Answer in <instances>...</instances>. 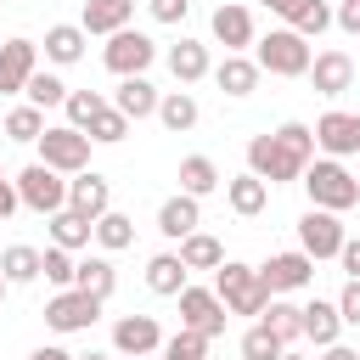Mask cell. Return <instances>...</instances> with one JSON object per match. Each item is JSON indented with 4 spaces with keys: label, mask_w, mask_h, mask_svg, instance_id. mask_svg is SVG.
Wrapping results in <instances>:
<instances>
[{
    "label": "cell",
    "mask_w": 360,
    "mask_h": 360,
    "mask_svg": "<svg viewBox=\"0 0 360 360\" xmlns=\"http://www.w3.org/2000/svg\"><path fill=\"white\" fill-rule=\"evenodd\" d=\"M6 292H11V281H6V270H0V304H6Z\"/></svg>",
    "instance_id": "52"
},
{
    "label": "cell",
    "mask_w": 360,
    "mask_h": 360,
    "mask_svg": "<svg viewBox=\"0 0 360 360\" xmlns=\"http://www.w3.org/2000/svg\"><path fill=\"white\" fill-rule=\"evenodd\" d=\"M225 202H231V214H242V219H253V214H264V202H270V186L248 169V174H231L225 180Z\"/></svg>",
    "instance_id": "21"
},
{
    "label": "cell",
    "mask_w": 360,
    "mask_h": 360,
    "mask_svg": "<svg viewBox=\"0 0 360 360\" xmlns=\"http://www.w3.org/2000/svg\"><path fill=\"white\" fill-rule=\"evenodd\" d=\"M17 202L34 208V214H56V208H68V180L45 163H28L17 174Z\"/></svg>",
    "instance_id": "8"
},
{
    "label": "cell",
    "mask_w": 360,
    "mask_h": 360,
    "mask_svg": "<svg viewBox=\"0 0 360 360\" xmlns=\"http://www.w3.org/2000/svg\"><path fill=\"white\" fill-rule=\"evenodd\" d=\"M22 202H17V180H6V169H0V219H11Z\"/></svg>",
    "instance_id": "47"
},
{
    "label": "cell",
    "mask_w": 360,
    "mask_h": 360,
    "mask_svg": "<svg viewBox=\"0 0 360 360\" xmlns=\"http://www.w3.org/2000/svg\"><path fill=\"white\" fill-rule=\"evenodd\" d=\"M28 360H73V354H68V349H56V343H45V349H34Z\"/></svg>",
    "instance_id": "50"
},
{
    "label": "cell",
    "mask_w": 360,
    "mask_h": 360,
    "mask_svg": "<svg viewBox=\"0 0 360 360\" xmlns=\"http://www.w3.org/2000/svg\"><path fill=\"white\" fill-rule=\"evenodd\" d=\"M315 146L326 152V158H354L360 152V112H326L321 124H315Z\"/></svg>",
    "instance_id": "13"
},
{
    "label": "cell",
    "mask_w": 360,
    "mask_h": 360,
    "mask_svg": "<svg viewBox=\"0 0 360 360\" xmlns=\"http://www.w3.org/2000/svg\"><path fill=\"white\" fill-rule=\"evenodd\" d=\"M0 129H6V141H22V146H34V141L45 135V112H39L34 101H28V107H11Z\"/></svg>",
    "instance_id": "35"
},
{
    "label": "cell",
    "mask_w": 360,
    "mask_h": 360,
    "mask_svg": "<svg viewBox=\"0 0 360 360\" xmlns=\"http://www.w3.org/2000/svg\"><path fill=\"white\" fill-rule=\"evenodd\" d=\"M298 6H304V0H264V11H270V17H292Z\"/></svg>",
    "instance_id": "49"
},
{
    "label": "cell",
    "mask_w": 360,
    "mask_h": 360,
    "mask_svg": "<svg viewBox=\"0 0 360 360\" xmlns=\"http://www.w3.org/2000/svg\"><path fill=\"white\" fill-rule=\"evenodd\" d=\"M202 225V208H197V197H186V191H174L163 208H158V231L169 236V242H180V236H191Z\"/></svg>",
    "instance_id": "22"
},
{
    "label": "cell",
    "mask_w": 360,
    "mask_h": 360,
    "mask_svg": "<svg viewBox=\"0 0 360 360\" xmlns=\"http://www.w3.org/2000/svg\"><path fill=\"white\" fill-rule=\"evenodd\" d=\"M112 107L135 124V118H152L158 112V90H152V79L146 73H129V79H118V90H112Z\"/></svg>",
    "instance_id": "19"
},
{
    "label": "cell",
    "mask_w": 360,
    "mask_h": 360,
    "mask_svg": "<svg viewBox=\"0 0 360 360\" xmlns=\"http://www.w3.org/2000/svg\"><path fill=\"white\" fill-rule=\"evenodd\" d=\"M298 248L321 264V259H338V248H343V219L332 214V208H309L304 219H298Z\"/></svg>",
    "instance_id": "10"
},
{
    "label": "cell",
    "mask_w": 360,
    "mask_h": 360,
    "mask_svg": "<svg viewBox=\"0 0 360 360\" xmlns=\"http://www.w3.org/2000/svg\"><path fill=\"white\" fill-rule=\"evenodd\" d=\"M34 146H39V163H45V169H56V174H79V169H90V135H84V129H73V124L45 129Z\"/></svg>",
    "instance_id": "6"
},
{
    "label": "cell",
    "mask_w": 360,
    "mask_h": 360,
    "mask_svg": "<svg viewBox=\"0 0 360 360\" xmlns=\"http://www.w3.org/2000/svg\"><path fill=\"white\" fill-rule=\"evenodd\" d=\"M332 22H338L343 34H354V39H360V0H338V11H332Z\"/></svg>",
    "instance_id": "44"
},
{
    "label": "cell",
    "mask_w": 360,
    "mask_h": 360,
    "mask_svg": "<svg viewBox=\"0 0 360 360\" xmlns=\"http://www.w3.org/2000/svg\"><path fill=\"white\" fill-rule=\"evenodd\" d=\"M39 276H45V281L62 292V287H73V276H79V259H73L68 248H56V242H51V248L39 253Z\"/></svg>",
    "instance_id": "37"
},
{
    "label": "cell",
    "mask_w": 360,
    "mask_h": 360,
    "mask_svg": "<svg viewBox=\"0 0 360 360\" xmlns=\"http://www.w3.org/2000/svg\"><path fill=\"white\" fill-rule=\"evenodd\" d=\"M124 135H129V118H124V112L107 101V107L96 112V124H90V141H101V146H118Z\"/></svg>",
    "instance_id": "41"
},
{
    "label": "cell",
    "mask_w": 360,
    "mask_h": 360,
    "mask_svg": "<svg viewBox=\"0 0 360 360\" xmlns=\"http://www.w3.org/2000/svg\"><path fill=\"white\" fill-rule=\"evenodd\" d=\"M219 259H225V242L219 236H208V231L180 236V264L186 270H219Z\"/></svg>",
    "instance_id": "32"
},
{
    "label": "cell",
    "mask_w": 360,
    "mask_h": 360,
    "mask_svg": "<svg viewBox=\"0 0 360 360\" xmlns=\"http://www.w3.org/2000/svg\"><path fill=\"white\" fill-rule=\"evenodd\" d=\"M73 360H112V354H96V349H90V354H73Z\"/></svg>",
    "instance_id": "51"
},
{
    "label": "cell",
    "mask_w": 360,
    "mask_h": 360,
    "mask_svg": "<svg viewBox=\"0 0 360 360\" xmlns=\"http://www.w3.org/2000/svg\"><path fill=\"white\" fill-rule=\"evenodd\" d=\"M304 191H309V208H332V214H349L360 202V180L338 163V158H309L304 163Z\"/></svg>",
    "instance_id": "1"
},
{
    "label": "cell",
    "mask_w": 360,
    "mask_h": 360,
    "mask_svg": "<svg viewBox=\"0 0 360 360\" xmlns=\"http://www.w3.org/2000/svg\"><path fill=\"white\" fill-rule=\"evenodd\" d=\"M174 298H180V326H186V332H197V338H208V343H214V338H225L231 309L219 304V292H214V287H191V281H186Z\"/></svg>",
    "instance_id": "5"
},
{
    "label": "cell",
    "mask_w": 360,
    "mask_h": 360,
    "mask_svg": "<svg viewBox=\"0 0 360 360\" xmlns=\"http://www.w3.org/2000/svg\"><path fill=\"white\" fill-rule=\"evenodd\" d=\"M208 73H214V84H219L225 96H253V90H259V62L242 56V51H225V62L208 68Z\"/></svg>",
    "instance_id": "18"
},
{
    "label": "cell",
    "mask_w": 360,
    "mask_h": 360,
    "mask_svg": "<svg viewBox=\"0 0 360 360\" xmlns=\"http://www.w3.org/2000/svg\"><path fill=\"white\" fill-rule=\"evenodd\" d=\"M0 270H6V281H11V287H22V281H39V248H28V242H11V248L0 253Z\"/></svg>",
    "instance_id": "34"
},
{
    "label": "cell",
    "mask_w": 360,
    "mask_h": 360,
    "mask_svg": "<svg viewBox=\"0 0 360 360\" xmlns=\"http://www.w3.org/2000/svg\"><path fill=\"white\" fill-rule=\"evenodd\" d=\"M73 287H84L90 298H112V287H118V270H112V259L107 253H90V259H79V276H73Z\"/></svg>",
    "instance_id": "29"
},
{
    "label": "cell",
    "mask_w": 360,
    "mask_h": 360,
    "mask_svg": "<svg viewBox=\"0 0 360 360\" xmlns=\"http://www.w3.org/2000/svg\"><path fill=\"white\" fill-rule=\"evenodd\" d=\"M129 17H135V0H84L79 28L84 34H118V28H129Z\"/></svg>",
    "instance_id": "20"
},
{
    "label": "cell",
    "mask_w": 360,
    "mask_h": 360,
    "mask_svg": "<svg viewBox=\"0 0 360 360\" xmlns=\"http://www.w3.org/2000/svg\"><path fill=\"white\" fill-rule=\"evenodd\" d=\"M214 39L225 45V51H248L253 45V11L248 6H236V0H225V6H214Z\"/></svg>",
    "instance_id": "17"
},
{
    "label": "cell",
    "mask_w": 360,
    "mask_h": 360,
    "mask_svg": "<svg viewBox=\"0 0 360 360\" xmlns=\"http://www.w3.org/2000/svg\"><path fill=\"white\" fill-rule=\"evenodd\" d=\"M208 45L202 39H180V45H169V73L180 79V84H197V79H208Z\"/></svg>",
    "instance_id": "25"
},
{
    "label": "cell",
    "mask_w": 360,
    "mask_h": 360,
    "mask_svg": "<svg viewBox=\"0 0 360 360\" xmlns=\"http://www.w3.org/2000/svg\"><path fill=\"white\" fill-rule=\"evenodd\" d=\"M338 332H343L338 304H332V298H309V304H304V338H309L315 349H326V343H338Z\"/></svg>",
    "instance_id": "23"
},
{
    "label": "cell",
    "mask_w": 360,
    "mask_h": 360,
    "mask_svg": "<svg viewBox=\"0 0 360 360\" xmlns=\"http://www.w3.org/2000/svg\"><path fill=\"white\" fill-rule=\"evenodd\" d=\"M338 264L360 281V236H343V248H338Z\"/></svg>",
    "instance_id": "46"
},
{
    "label": "cell",
    "mask_w": 360,
    "mask_h": 360,
    "mask_svg": "<svg viewBox=\"0 0 360 360\" xmlns=\"http://www.w3.org/2000/svg\"><path fill=\"white\" fill-rule=\"evenodd\" d=\"M248 169H253L264 186H287V180L304 174V158H298L281 135H253V141H248Z\"/></svg>",
    "instance_id": "4"
},
{
    "label": "cell",
    "mask_w": 360,
    "mask_h": 360,
    "mask_svg": "<svg viewBox=\"0 0 360 360\" xmlns=\"http://www.w3.org/2000/svg\"><path fill=\"white\" fill-rule=\"evenodd\" d=\"M281 349H287V343H281L264 321H253V326L242 332V360H281Z\"/></svg>",
    "instance_id": "39"
},
{
    "label": "cell",
    "mask_w": 360,
    "mask_h": 360,
    "mask_svg": "<svg viewBox=\"0 0 360 360\" xmlns=\"http://www.w3.org/2000/svg\"><path fill=\"white\" fill-rule=\"evenodd\" d=\"M101 62H107L118 79H129V73H146V68L158 62V39H146L141 28H118V34H107V51H101Z\"/></svg>",
    "instance_id": "7"
},
{
    "label": "cell",
    "mask_w": 360,
    "mask_h": 360,
    "mask_svg": "<svg viewBox=\"0 0 360 360\" xmlns=\"http://www.w3.org/2000/svg\"><path fill=\"white\" fill-rule=\"evenodd\" d=\"M96 315H101V298H90L84 287H62L45 304V326L51 332H84V326H96Z\"/></svg>",
    "instance_id": "9"
},
{
    "label": "cell",
    "mask_w": 360,
    "mask_h": 360,
    "mask_svg": "<svg viewBox=\"0 0 360 360\" xmlns=\"http://www.w3.org/2000/svg\"><path fill=\"white\" fill-rule=\"evenodd\" d=\"M51 242L68 248V253H79V248L96 242V219H84V214H73V208H56V214H51Z\"/></svg>",
    "instance_id": "27"
},
{
    "label": "cell",
    "mask_w": 360,
    "mask_h": 360,
    "mask_svg": "<svg viewBox=\"0 0 360 360\" xmlns=\"http://www.w3.org/2000/svg\"><path fill=\"white\" fill-rule=\"evenodd\" d=\"M309 84H315V96H343V90L354 84L349 51H315V56H309Z\"/></svg>",
    "instance_id": "16"
},
{
    "label": "cell",
    "mask_w": 360,
    "mask_h": 360,
    "mask_svg": "<svg viewBox=\"0 0 360 360\" xmlns=\"http://www.w3.org/2000/svg\"><path fill=\"white\" fill-rule=\"evenodd\" d=\"M259 321H264V326H270L287 349L304 338V304H287V292H276V298L264 304V315H259Z\"/></svg>",
    "instance_id": "28"
},
{
    "label": "cell",
    "mask_w": 360,
    "mask_h": 360,
    "mask_svg": "<svg viewBox=\"0 0 360 360\" xmlns=\"http://www.w3.org/2000/svg\"><path fill=\"white\" fill-rule=\"evenodd\" d=\"M186 11H191V0H152L158 22H186Z\"/></svg>",
    "instance_id": "45"
},
{
    "label": "cell",
    "mask_w": 360,
    "mask_h": 360,
    "mask_svg": "<svg viewBox=\"0 0 360 360\" xmlns=\"http://www.w3.org/2000/svg\"><path fill=\"white\" fill-rule=\"evenodd\" d=\"M321 360H360V349H349V343H326Z\"/></svg>",
    "instance_id": "48"
},
{
    "label": "cell",
    "mask_w": 360,
    "mask_h": 360,
    "mask_svg": "<svg viewBox=\"0 0 360 360\" xmlns=\"http://www.w3.org/2000/svg\"><path fill=\"white\" fill-rule=\"evenodd\" d=\"M0 141H6V129H0Z\"/></svg>",
    "instance_id": "54"
},
{
    "label": "cell",
    "mask_w": 360,
    "mask_h": 360,
    "mask_svg": "<svg viewBox=\"0 0 360 360\" xmlns=\"http://www.w3.org/2000/svg\"><path fill=\"white\" fill-rule=\"evenodd\" d=\"M287 28H298L304 39H321V34L332 28V6H326V0H304V6L287 17Z\"/></svg>",
    "instance_id": "38"
},
{
    "label": "cell",
    "mask_w": 360,
    "mask_h": 360,
    "mask_svg": "<svg viewBox=\"0 0 360 360\" xmlns=\"http://www.w3.org/2000/svg\"><path fill=\"white\" fill-rule=\"evenodd\" d=\"M84 28L79 22H56V28H45V62H56V68H73L79 56H84Z\"/></svg>",
    "instance_id": "24"
},
{
    "label": "cell",
    "mask_w": 360,
    "mask_h": 360,
    "mask_svg": "<svg viewBox=\"0 0 360 360\" xmlns=\"http://www.w3.org/2000/svg\"><path fill=\"white\" fill-rule=\"evenodd\" d=\"M68 208H73V214H84V219H101V214L112 208V186H107V174L79 169V174L68 180Z\"/></svg>",
    "instance_id": "14"
},
{
    "label": "cell",
    "mask_w": 360,
    "mask_h": 360,
    "mask_svg": "<svg viewBox=\"0 0 360 360\" xmlns=\"http://www.w3.org/2000/svg\"><path fill=\"white\" fill-rule=\"evenodd\" d=\"M22 96H28V101H34L39 112H45V107H62V101H68V84H62L56 73L34 68V73H28V84H22Z\"/></svg>",
    "instance_id": "36"
},
{
    "label": "cell",
    "mask_w": 360,
    "mask_h": 360,
    "mask_svg": "<svg viewBox=\"0 0 360 360\" xmlns=\"http://www.w3.org/2000/svg\"><path fill=\"white\" fill-rule=\"evenodd\" d=\"M163 360H208V338H197V332H174V338H163V349H158Z\"/></svg>",
    "instance_id": "42"
},
{
    "label": "cell",
    "mask_w": 360,
    "mask_h": 360,
    "mask_svg": "<svg viewBox=\"0 0 360 360\" xmlns=\"http://www.w3.org/2000/svg\"><path fill=\"white\" fill-rule=\"evenodd\" d=\"M332 304H338V315H343V326H360V281H354V276L343 281V292H338Z\"/></svg>",
    "instance_id": "43"
},
{
    "label": "cell",
    "mask_w": 360,
    "mask_h": 360,
    "mask_svg": "<svg viewBox=\"0 0 360 360\" xmlns=\"http://www.w3.org/2000/svg\"><path fill=\"white\" fill-rule=\"evenodd\" d=\"M259 281H264L270 292H298V287L315 281V259H309L304 248H292V253H270V259L259 264Z\"/></svg>",
    "instance_id": "11"
},
{
    "label": "cell",
    "mask_w": 360,
    "mask_h": 360,
    "mask_svg": "<svg viewBox=\"0 0 360 360\" xmlns=\"http://www.w3.org/2000/svg\"><path fill=\"white\" fill-rule=\"evenodd\" d=\"M186 276H191V270L180 264V253H152V259H146V287H152L158 298H174V292L186 287Z\"/></svg>",
    "instance_id": "30"
},
{
    "label": "cell",
    "mask_w": 360,
    "mask_h": 360,
    "mask_svg": "<svg viewBox=\"0 0 360 360\" xmlns=\"http://www.w3.org/2000/svg\"><path fill=\"white\" fill-rule=\"evenodd\" d=\"M214 292L231 315H264V304L276 298L264 281H259V264H242V259H219L214 270Z\"/></svg>",
    "instance_id": "2"
},
{
    "label": "cell",
    "mask_w": 360,
    "mask_h": 360,
    "mask_svg": "<svg viewBox=\"0 0 360 360\" xmlns=\"http://www.w3.org/2000/svg\"><path fill=\"white\" fill-rule=\"evenodd\" d=\"M112 349H118L124 360H135V354H158V349H163V332H158L152 315H118V321H112Z\"/></svg>",
    "instance_id": "12"
},
{
    "label": "cell",
    "mask_w": 360,
    "mask_h": 360,
    "mask_svg": "<svg viewBox=\"0 0 360 360\" xmlns=\"http://www.w3.org/2000/svg\"><path fill=\"white\" fill-rule=\"evenodd\" d=\"M135 360H146V354H135Z\"/></svg>",
    "instance_id": "55"
},
{
    "label": "cell",
    "mask_w": 360,
    "mask_h": 360,
    "mask_svg": "<svg viewBox=\"0 0 360 360\" xmlns=\"http://www.w3.org/2000/svg\"><path fill=\"white\" fill-rule=\"evenodd\" d=\"M34 68H39V45L34 39H6L0 45V96H22Z\"/></svg>",
    "instance_id": "15"
},
{
    "label": "cell",
    "mask_w": 360,
    "mask_h": 360,
    "mask_svg": "<svg viewBox=\"0 0 360 360\" xmlns=\"http://www.w3.org/2000/svg\"><path fill=\"white\" fill-rule=\"evenodd\" d=\"M281 360H309V354H292V349H281Z\"/></svg>",
    "instance_id": "53"
},
{
    "label": "cell",
    "mask_w": 360,
    "mask_h": 360,
    "mask_svg": "<svg viewBox=\"0 0 360 360\" xmlns=\"http://www.w3.org/2000/svg\"><path fill=\"white\" fill-rule=\"evenodd\" d=\"M180 191L186 197H208V191H219V163L208 158V152H191V158H180Z\"/></svg>",
    "instance_id": "26"
},
{
    "label": "cell",
    "mask_w": 360,
    "mask_h": 360,
    "mask_svg": "<svg viewBox=\"0 0 360 360\" xmlns=\"http://www.w3.org/2000/svg\"><path fill=\"white\" fill-rule=\"evenodd\" d=\"M96 242H101V253H124V248L135 242V219L118 214V208H107V214L96 219Z\"/></svg>",
    "instance_id": "33"
},
{
    "label": "cell",
    "mask_w": 360,
    "mask_h": 360,
    "mask_svg": "<svg viewBox=\"0 0 360 360\" xmlns=\"http://www.w3.org/2000/svg\"><path fill=\"white\" fill-rule=\"evenodd\" d=\"M62 107H68V124L90 135V124H96V112H101L107 101H101V90H68V101H62Z\"/></svg>",
    "instance_id": "40"
},
{
    "label": "cell",
    "mask_w": 360,
    "mask_h": 360,
    "mask_svg": "<svg viewBox=\"0 0 360 360\" xmlns=\"http://www.w3.org/2000/svg\"><path fill=\"white\" fill-rule=\"evenodd\" d=\"M309 39L298 34V28H270L264 39H253V62H259V73H276V79H298V73H309Z\"/></svg>",
    "instance_id": "3"
},
{
    "label": "cell",
    "mask_w": 360,
    "mask_h": 360,
    "mask_svg": "<svg viewBox=\"0 0 360 360\" xmlns=\"http://www.w3.org/2000/svg\"><path fill=\"white\" fill-rule=\"evenodd\" d=\"M158 124H163L169 135H186V129L197 124V96H191V90H169V96H158Z\"/></svg>",
    "instance_id": "31"
}]
</instances>
